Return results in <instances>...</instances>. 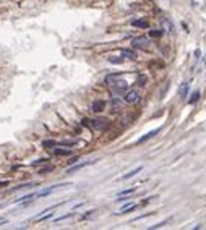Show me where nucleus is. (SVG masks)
I'll use <instances>...</instances> for the list:
<instances>
[{
	"label": "nucleus",
	"mask_w": 206,
	"mask_h": 230,
	"mask_svg": "<svg viewBox=\"0 0 206 230\" xmlns=\"http://www.w3.org/2000/svg\"><path fill=\"white\" fill-rule=\"evenodd\" d=\"M204 65H206V57H204Z\"/></svg>",
	"instance_id": "nucleus-26"
},
{
	"label": "nucleus",
	"mask_w": 206,
	"mask_h": 230,
	"mask_svg": "<svg viewBox=\"0 0 206 230\" xmlns=\"http://www.w3.org/2000/svg\"><path fill=\"white\" fill-rule=\"evenodd\" d=\"M132 24H133L135 28H141V29H145V28L150 26V24H148V21H145V20H135Z\"/></svg>",
	"instance_id": "nucleus-12"
},
{
	"label": "nucleus",
	"mask_w": 206,
	"mask_h": 230,
	"mask_svg": "<svg viewBox=\"0 0 206 230\" xmlns=\"http://www.w3.org/2000/svg\"><path fill=\"white\" fill-rule=\"evenodd\" d=\"M132 46H133V49H141V50H146L148 47H150V39L148 38H135L133 41H132Z\"/></svg>",
	"instance_id": "nucleus-3"
},
{
	"label": "nucleus",
	"mask_w": 206,
	"mask_h": 230,
	"mask_svg": "<svg viewBox=\"0 0 206 230\" xmlns=\"http://www.w3.org/2000/svg\"><path fill=\"white\" fill-rule=\"evenodd\" d=\"M141 170H143V167H141V165H140V167H137V169H133V170H130L128 174H125V175H122V177L119 178V180H128V178H132V177H135V175H137V174H140Z\"/></svg>",
	"instance_id": "nucleus-8"
},
{
	"label": "nucleus",
	"mask_w": 206,
	"mask_h": 230,
	"mask_svg": "<svg viewBox=\"0 0 206 230\" xmlns=\"http://www.w3.org/2000/svg\"><path fill=\"white\" fill-rule=\"evenodd\" d=\"M42 146L44 148H55V146H59V141H44Z\"/></svg>",
	"instance_id": "nucleus-15"
},
{
	"label": "nucleus",
	"mask_w": 206,
	"mask_h": 230,
	"mask_svg": "<svg viewBox=\"0 0 206 230\" xmlns=\"http://www.w3.org/2000/svg\"><path fill=\"white\" fill-rule=\"evenodd\" d=\"M138 97H140V92H138V91H135V89H132V91L128 89V91H127L125 94H123V100H125V102H130V104L137 102Z\"/></svg>",
	"instance_id": "nucleus-4"
},
{
	"label": "nucleus",
	"mask_w": 206,
	"mask_h": 230,
	"mask_svg": "<svg viewBox=\"0 0 206 230\" xmlns=\"http://www.w3.org/2000/svg\"><path fill=\"white\" fill-rule=\"evenodd\" d=\"M122 57H123V59H135V57H137L135 49H123L122 50Z\"/></svg>",
	"instance_id": "nucleus-11"
},
{
	"label": "nucleus",
	"mask_w": 206,
	"mask_h": 230,
	"mask_svg": "<svg viewBox=\"0 0 206 230\" xmlns=\"http://www.w3.org/2000/svg\"><path fill=\"white\" fill-rule=\"evenodd\" d=\"M0 224H5V220H3V219H0Z\"/></svg>",
	"instance_id": "nucleus-25"
},
{
	"label": "nucleus",
	"mask_w": 206,
	"mask_h": 230,
	"mask_svg": "<svg viewBox=\"0 0 206 230\" xmlns=\"http://www.w3.org/2000/svg\"><path fill=\"white\" fill-rule=\"evenodd\" d=\"M133 191H135L133 188H128V190H123V191H120V193H119V196H128V195H132Z\"/></svg>",
	"instance_id": "nucleus-16"
},
{
	"label": "nucleus",
	"mask_w": 206,
	"mask_h": 230,
	"mask_svg": "<svg viewBox=\"0 0 206 230\" xmlns=\"http://www.w3.org/2000/svg\"><path fill=\"white\" fill-rule=\"evenodd\" d=\"M138 207V204H135V203H128V204H125L122 209H120L119 212H115V214H127V212H130V211H135Z\"/></svg>",
	"instance_id": "nucleus-10"
},
{
	"label": "nucleus",
	"mask_w": 206,
	"mask_h": 230,
	"mask_svg": "<svg viewBox=\"0 0 206 230\" xmlns=\"http://www.w3.org/2000/svg\"><path fill=\"white\" fill-rule=\"evenodd\" d=\"M188 96V81H183L179 88V97L180 99H185Z\"/></svg>",
	"instance_id": "nucleus-6"
},
{
	"label": "nucleus",
	"mask_w": 206,
	"mask_h": 230,
	"mask_svg": "<svg viewBox=\"0 0 206 230\" xmlns=\"http://www.w3.org/2000/svg\"><path fill=\"white\" fill-rule=\"evenodd\" d=\"M104 107H105V102H104V100H94L93 105H91V110L97 113V112H102Z\"/></svg>",
	"instance_id": "nucleus-7"
},
{
	"label": "nucleus",
	"mask_w": 206,
	"mask_h": 230,
	"mask_svg": "<svg viewBox=\"0 0 206 230\" xmlns=\"http://www.w3.org/2000/svg\"><path fill=\"white\" fill-rule=\"evenodd\" d=\"M150 34L153 36V38H159V36L162 34V31H150Z\"/></svg>",
	"instance_id": "nucleus-22"
},
{
	"label": "nucleus",
	"mask_w": 206,
	"mask_h": 230,
	"mask_svg": "<svg viewBox=\"0 0 206 230\" xmlns=\"http://www.w3.org/2000/svg\"><path fill=\"white\" fill-rule=\"evenodd\" d=\"M167 224V220H164V222H159V224H156V225H153L151 228H161V227H164Z\"/></svg>",
	"instance_id": "nucleus-21"
},
{
	"label": "nucleus",
	"mask_w": 206,
	"mask_h": 230,
	"mask_svg": "<svg viewBox=\"0 0 206 230\" xmlns=\"http://www.w3.org/2000/svg\"><path fill=\"white\" fill-rule=\"evenodd\" d=\"M46 162H47V159H39V161H36V162H33V165H34V167H38L39 164H46Z\"/></svg>",
	"instance_id": "nucleus-23"
},
{
	"label": "nucleus",
	"mask_w": 206,
	"mask_h": 230,
	"mask_svg": "<svg viewBox=\"0 0 206 230\" xmlns=\"http://www.w3.org/2000/svg\"><path fill=\"white\" fill-rule=\"evenodd\" d=\"M91 164H94V161H89V162H83V164H76V165H73V167H70V169L67 170V174H73V172H78L80 169L86 167V165H91Z\"/></svg>",
	"instance_id": "nucleus-9"
},
{
	"label": "nucleus",
	"mask_w": 206,
	"mask_h": 230,
	"mask_svg": "<svg viewBox=\"0 0 206 230\" xmlns=\"http://www.w3.org/2000/svg\"><path fill=\"white\" fill-rule=\"evenodd\" d=\"M51 170H54V167H52V165H49V167L41 169V170H39V174H47V172H51Z\"/></svg>",
	"instance_id": "nucleus-20"
},
{
	"label": "nucleus",
	"mask_w": 206,
	"mask_h": 230,
	"mask_svg": "<svg viewBox=\"0 0 206 230\" xmlns=\"http://www.w3.org/2000/svg\"><path fill=\"white\" fill-rule=\"evenodd\" d=\"M83 123H84V125H88V126H91V128H93V130H96V131H104L105 128H107V122H105L104 118H99V120L84 118V120H83Z\"/></svg>",
	"instance_id": "nucleus-2"
},
{
	"label": "nucleus",
	"mask_w": 206,
	"mask_h": 230,
	"mask_svg": "<svg viewBox=\"0 0 206 230\" xmlns=\"http://www.w3.org/2000/svg\"><path fill=\"white\" fill-rule=\"evenodd\" d=\"M78 159H80V157H76V156H75V157H72V159L68 161V164H76V162H78Z\"/></svg>",
	"instance_id": "nucleus-24"
},
{
	"label": "nucleus",
	"mask_w": 206,
	"mask_h": 230,
	"mask_svg": "<svg viewBox=\"0 0 206 230\" xmlns=\"http://www.w3.org/2000/svg\"><path fill=\"white\" fill-rule=\"evenodd\" d=\"M105 83L107 86L114 91V92H120V94H125L128 91V83L125 80H122V76L119 73H114V75H107L105 76Z\"/></svg>",
	"instance_id": "nucleus-1"
},
{
	"label": "nucleus",
	"mask_w": 206,
	"mask_h": 230,
	"mask_svg": "<svg viewBox=\"0 0 206 230\" xmlns=\"http://www.w3.org/2000/svg\"><path fill=\"white\" fill-rule=\"evenodd\" d=\"M138 81H140V83H138L140 86H145V84H146V76L140 75V76H138Z\"/></svg>",
	"instance_id": "nucleus-19"
},
{
	"label": "nucleus",
	"mask_w": 206,
	"mask_h": 230,
	"mask_svg": "<svg viewBox=\"0 0 206 230\" xmlns=\"http://www.w3.org/2000/svg\"><path fill=\"white\" fill-rule=\"evenodd\" d=\"M198 99H200V91H195L193 94H191V97L188 99V104H195Z\"/></svg>",
	"instance_id": "nucleus-14"
},
{
	"label": "nucleus",
	"mask_w": 206,
	"mask_h": 230,
	"mask_svg": "<svg viewBox=\"0 0 206 230\" xmlns=\"http://www.w3.org/2000/svg\"><path fill=\"white\" fill-rule=\"evenodd\" d=\"M54 154L55 156H70L72 151L70 149H54Z\"/></svg>",
	"instance_id": "nucleus-13"
},
{
	"label": "nucleus",
	"mask_w": 206,
	"mask_h": 230,
	"mask_svg": "<svg viewBox=\"0 0 206 230\" xmlns=\"http://www.w3.org/2000/svg\"><path fill=\"white\" fill-rule=\"evenodd\" d=\"M72 215H73V212H70V214H65V215H62V217H57V219H55V222L65 220V219H68V217H72Z\"/></svg>",
	"instance_id": "nucleus-18"
},
{
	"label": "nucleus",
	"mask_w": 206,
	"mask_h": 230,
	"mask_svg": "<svg viewBox=\"0 0 206 230\" xmlns=\"http://www.w3.org/2000/svg\"><path fill=\"white\" fill-rule=\"evenodd\" d=\"M161 131V128H154V130H151V131H148L145 136H141V138L137 141V144H143V143H146L148 139H151V138H154L156 135H158Z\"/></svg>",
	"instance_id": "nucleus-5"
},
{
	"label": "nucleus",
	"mask_w": 206,
	"mask_h": 230,
	"mask_svg": "<svg viewBox=\"0 0 206 230\" xmlns=\"http://www.w3.org/2000/svg\"><path fill=\"white\" fill-rule=\"evenodd\" d=\"M125 59H123V57H120V59H114V57H110V59H109V62L110 63H122Z\"/></svg>",
	"instance_id": "nucleus-17"
}]
</instances>
